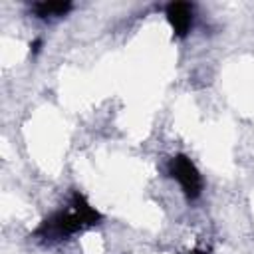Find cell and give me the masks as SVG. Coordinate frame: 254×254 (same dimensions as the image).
I'll list each match as a JSON object with an SVG mask.
<instances>
[{
	"mask_svg": "<svg viewBox=\"0 0 254 254\" xmlns=\"http://www.w3.org/2000/svg\"><path fill=\"white\" fill-rule=\"evenodd\" d=\"M99 222H101L99 210H95V206H91L89 200L79 190H73L67 204L46 216L32 236L42 244H52L65 240L81 230H87Z\"/></svg>",
	"mask_w": 254,
	"mask_h": 254,
	"instance_id": "1",
	"label": "cell"
},
{
	"mask_svg": "<svg viewBox=\"0 0 254 254\" xmlns=\"http://www.w3.org/2000/svg\"><path fill=\"white\" fill-rule=\"evenodd\" d=\"M169 175L179 183L181 190L185 192V196L189 200H196L200 194H202V177L196 169V165L187 157V155H175L171 161H169V167H167Z\"/></svg>",
	"mask_w": 254,
	"mask_h": 254,
	"instance_id": "2",
	"label": "cell"
},
{
	"mask_svg": "<svg viewBox=\"0 0 254 254\" xmlns=\"http://www.w3.org/2000/svg\"><path fill=\"white\" fill-rule=\"evenodd\" d=\"M165 16H167V22L171 24V30L177 38H185L190 32L192 20H194L192 4H189V2H169L165 6Z\"/></svg>",
	"mask_w": 254,
	"mask_h": 254,
	"instance_id": "3",
	"label": "cell"
},
{
	"mask_svg": "<svg viewBox=\"0 0 254 254\" xmlns=\"http://www.w3.org/2000/svg\"><path fill=\"white\" fill-rule=\"evenodd\" d=\"M71 10V2L67 0H58V2H36L32 6V12L36 14V18H60L65 16Z\"/></svg>",
	"mask_w": 254,
	"mask_h": 254,
	"instance_id": "4",
	"label": "cell"
},
{
	"mask_svg": "<svg viewBox=\"0 0 254 254\" xmlns=\"http://www.w3.org/2000/svg\"><path fill=\"white\" fill-rule=\"evenodd\" d=\"M30 48H32V52H34V54H38V52H40V48H42V40H36L34 44H30Z\"/></svg>",
	"mask_w": 254,
	"mask_h": 254,
	"instance_id": "5",
	"label": "cell"
},
{
	"mask_svg": "<svg viewBox=\"0 0 254 254\" xmlns=\"http://www.w3.org/2000/svg\"><path fill=\"white\" fill-rule=\"evenodd\" d=\"M189 254H208L206 250H200V248H194V250H190Z\"/></svg>",
	"mask_w": 254,
	"mask_h": 254,
	"instance_id": "6",
	"label": "cell"
}]
</instances>
